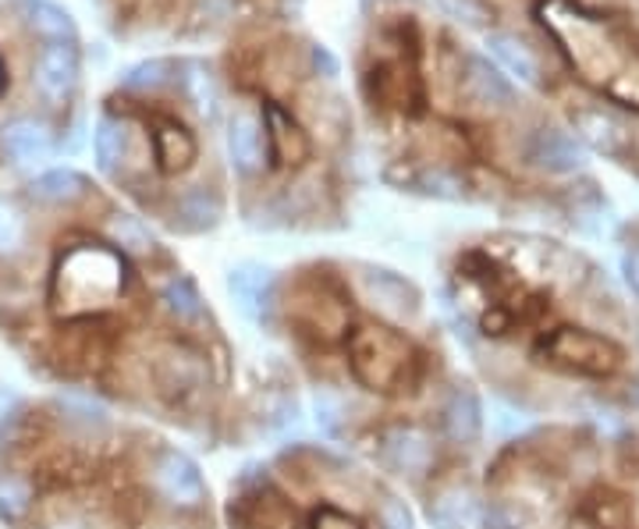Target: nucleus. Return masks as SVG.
Returning a JSON list of instances; mask_svg holds the SVG:
<instances>
[{"instance_id":"obj_20","label":"nucleus","mask_w":639,"mask_h":529,"mask_svg":"<svg viewBox=\"0 0 639 529\" xmlns=\"http://www.w3.org/2000/svg\"><path fill=\"white\" fill-rule=\"evenodd\" d=\"M175 217L186 232H210L221 221V200L206 189H192L178 200Z\"/></svg>"},{"instance_id":"obj_32","label":"nucleus","mask_w":639,"mask_h":529,"mask_svg":"<svg viewBox=\"0 0 639 529\" xmlns=\"http://www.w3.org/2000/svg\"><path fill=\"white\" fill-rule=\"evenodd\" d=\"M621 274H626L629 292L639 299V246H636V249H629L626 256H621Z\"/></svg>"},{"instance_id":"obj_36","label":"nucleus","mask_w":639,"mask_h":529,"mask_svg":"<svg viewBox=\"0 0 639 529\" xmlns=\"http://www.w3.org/2000/svg\"><path fill=\"white\" fill-rule=\"evenodd\" d=\"M171 529H175V526H171Z\"/></svg>"},{"instance_id":"obj_28","label":"nucleus","mask_w":639,"mask_h":529,"mask_svg":"<svg viewBox=\"0 0 639 529\" xmlns=\"http://www.w3.org/2000/svg\"><path fill=\"white\" fill-rule=\"evenodd\" d=\"M164 302H167V309H171L178 320H186V324L200 320V316H203V295H200V289H195L189 278H175L171 284H167Z\"/></svg>"},{"instance_id":"obj_11","label":"nucleus","mask_w":639,"mask_h":529,"mask_svg":"<svg viewBox=\"0 0 639 529\" xmlns=\"http://www.w3.org/2000/svg\"><path fill=\"white\" fill-rule=\"evenodd\" d=\"M445 430L455 444H473L483 434V402L469 384L455 387L445 402Z\"/></svg>"},{"instance_id":"obj_23","label":"nucleus","mask_w":639,"mask_h":529,"mask_svg":"<svg viewBox=\"0 0 639 529\" xmlns=\"http://www.w3.org/2000/svg\"><path fill=\"white\" fill-rule=\"evenodd\" d=\"M107 238H111V246H117L121 252H135L143 256L154 249V235H149V228L132 214H114L111 221H107Z\"/></svg>"},{"instance_id":"obj_35","label":"nucleus","mask_w":639,"mask_h":529,"mask_svg":"<svg viewBox=\"0 0 639 529\" xmlns=\"http://www.w3.org/2000/svg\"><path fill=\"white\" fill-rule=\"evenodd\" d=\"M0 86H4V68H0Z\"/></svg>"},{"instance_id":"obj_15","label":"nucleus","mask_w":639,"mask_h":529,"mask_svg":"<svg viewBox=\"0 0 639 529\" xmlns=\"http://www.w3.org/2000/svg\"><path fill=\"white\" fill-rule=\"evenodd\" d=\"M486 50H491L497 57V65L505 68L508 75H515L523 86H540V65H537V57H532V50L519 36L491 33L486 36Z\"/></svg>"},{"instance_id":"obj_12","label":"nucleus","mask_w":639,"mask_h":529,"mask_svg":"<svg viewBox=\"0 0 639 529\" xmlns=\"http://www.w3.org/2000/svg\"><path fill=\"white\" fill-rule=\"evenodd\" d=\"M264 121H267V143H270V154L273 164H299L310 157V139L302 132L292 114H284L278 103H267L264 108Z\"/></svg>"},{"instance_id":"obj_22","label":"nucleus","mask_w":639,"mask_h":529,"mask_svg":"<svg viewBox=\"0 0 639 529\" xmlns=\"http://www.w3.org/2000/svg\"><path fill=\"white\" fill-rule=\"evenodd\" d=\"M54 409L60 413V423H68L75 430H103L107 427V409L93 398H82V395H60L54 398Z\"/></svg>"},{"instance_id":"obj_33","label":"nucleus","mask_w":639,"mask_h":529,"mask_svg":"<svg viewBox=\"0 0 639 529\" xmlns=\"http://www.w3.org/2000/svg\"><path fill=\"white\" fill-rule=\"evenodd\" d=\"M313 60H316V68H324L327 79H330V75H338V65H334V57L324 47H313Z\"/></svg>"},{"instance_id":"obj_19","label":"nucleus","mask_w":639,"mask_h":529,"mask_svg":"<svg viewBox=\"0 0 639 529\" xmlns=\"http://www.w3.org/2000/svg\"><path fill=\"white\" fill-rule=\"evenodd\" d=\"M33 502H36L33 480L22 473L0 470V522H8V526L25 522L29 511H33Z\"/></svg>"},{"instance_id":"obj_10","label":"nucleus","mask_w":639,"mask_h":529,"mask_svg":"<svg viewBox=\"0 0 639 529\" xmlns=\"http://www.w3.org/2000/svg\"><path fill=\"white\" fill-rule=\"evenodd\" d=\"M367 292L373 299V306L384 316H394V320L416 316L419 309V292L405 278L391 274V270H367Z\"/></svg>"},{"instance_id":"obj_2","label":"nucleus","mask_w":639,"mask_h":529,"mask_svg":"<svg viewBox=\"0 0 639 529\" xmlns=\"http://www.w3.org/2000/svg\"><path fill=\"white\" fill-rule=\"evenodd\" d=\"M154 483L167 502L178 505V508H195V505H203V497H206V483H203L200 465H195L186 451H175V448H167L157 455Z\"/></svg>"},{"instance_id":"obj_30","label":"nucleus","mask_w":639,"mask_h":529,"mask_svg":"<svg viewBox=\"0 0 639 529\" xmlns=\"http://www.w3.org/2000/svg\"><path fill=\"white\" fill-rule=\"evenodd\" d=\"M380 529H416L413 511H408L399 497H388V502L380 505Z\"/></svg>"},{"instance_id":"obj_24","label":"nucleus","mask_w":639,"mask_h":529,"mask_svg":"<svg viewBox=\"0 0 639 529\" xmlns=\"http://www.w3.org/2000/svg\"><path fill=\"white\" fill-rule=\"evenodd\" d=\"M405 181L423 195H434V200H462L466 181L448 171V168H419L413 175H405Z\"/></svg>"},{"instance_id":"obj_26","label":"nucleus","mask_w":639,"mask_h":529,"mask_svg":"<svg viewBox=\"0 0 639 529\" xmlns=\"http://www.w3.org/2000/svg\"><path fill=\"white\" fill-rule=\"evenodd\" d=\"M29 241V224L25 214L19 210V203H11L0 195V256H19Z\"/></svg>"},{"instance_id":"obj_17","label":"nucleus","mask_w":639,"mask_h":529,"mask_svg":"<svg viewBox=\"0 0 639 529\" xmlns=\"http://www.w3.org/2000/svg\"><path fill=\"white\" fill-rule=\"evenodd\" d=\"M86 192H89V181H86L79 171H75V168H54V171H43V175L33 181V200L51 203V206L79 203Z\"/></svg>"},{"instance_id":"obj_4","label":"nucleus","mask_w":639,"mask_h":529,"mask_svg":"<svg viewBox=\"0 0 639 529\" xmlns=\"http://www.w3.org/2000/svg\"><path fill=\"white\" fill-rule=\"evenodd\" d=\"M526 157H529L532 168H540L547 175H575V171H583V164H586L580 139L569 132H561V128L532 132Z\"/></svg>"},{"instance_id":"obj_3","label":"nucleus","mask_w":639,"mask_h":529,"mask_svg":"<svg viewBox=\"0 0 639 529\" xmlns=\"http://www.w3.org/2000/svg\"><path fill=\"white\" fill-rule=\"evenodd\" d=\"M36 86L47 100L65 103L79 86V47L75 43H47L36 60Z\"/></svg>"},{"instance_id":"obj_5","label":"nucleus","mask_w":639,"mask_h":529,"mask_svg":"<svg viewBox=\"0 0 639 529\" xmlns=\"http://www.w3.org/2000/svg\"><path fill=\"white\" fill-rule=\"evenodd\" d=\"M572 132H575V139L593 149V154H604V157H615V160L629 154L626 125L604 108H575L572 111Z\"/></svg>"},{"instance_id":"obj_14","label":"nucleus","mask_w":639,"mask_h":529,"mask_svg":"<svg viewBox=\"0 0 639 529\" xmlns=\"http://www.w3.org/2000/svg\"><path fill=\"white\" fill-rule=\"evenodd\" d=\"M19 11L22 22L47 43H75V22L65 8L51 4V0H19Z\"/></svg>"},{"instance_id":"obj_34","label":"nucleus","mask_w":639,"mask_h":529,"mask_svg":"<svg viewBox=\"0 0 639 529\" xmlns=\"http://www.w3.org/2000/svg\"><path fill=\"white\" fill-rule=\"evenodd\" d=\"M629 398H632V409L639 413V381H632V387H629Z\"/></svg>"},{"instance_id":"obj_25","label":"nucleus","mask_w":639,"mask_h":529,"mask_svg":"<svg viewBox=\"0 0 639 529\" xmlns=\"http://www.w3.org/2000/svg\"><path fill=\"white\" fill-rule=\"evenodd\" d=\"M160 381L167 384V391H192L203 381L200 359L189 352H167L160 359Z\"/></svg>"},{"instance_id":"obj_9","label":"nucleus","mask_w":639,"mask_h":529,"mask_svg":"<svg viewBox=\"0 0 639 529\" xmlns=\"http://www.w3.org/2000/svg\"><path fill=\"white\" fill-rule=\"evenodd\" d=\"M462 93L477 103V108H508L515 89L512 82L501 75L491 60L480 54L466 57V71H462Z\"/></svg>"},{"instance_id":"obj_8","label":"nucleus","mask_w":639,"mask_h":529,"mask_svg":"<svg viewBox=\"0 0 639 529\" xmlns=\"http://www.w3.org/2000/svg\"><path fill=\"white\" fill-rule=\"evenodd\" d=\"M384 459L402 476H423L434 465V444L419 427H394L384 434Z\"/></svg>"},{"instance_id":"obj_29","label":"nucleus","mask_w":639,"mask_h":529,"mask_svg":"<svg viewBox=\"0 0 639 529\" xmlns=\"http://www.w3.org/2000/svg\"><path fill=\"white\" fill-rule=\"evenodd\" d=\"M437 8L445 11L448 19L473 25V29H483L494 22V8L486 4V0H437Z\"/></svg>"},{"instance_id":"obj_6","label":"nucleus","mask_w":639,"mask_h":529,"mask_svg":"<svg viewBox=\"0 0 639 529\" xmlns=\"http://www.w3.org/2000/svg\"><path fill=\"white\" fill-rule=\"evenodd\" d=\"M227 292H232L235 306L249 316V320H267L270 302H273V270L264 263H238L227 270Z\"/></svg>"},{"instance_id":"obj_18","label":"nucleus","mask_w":639,"mask_h":529,"mask_svg":"<svg viewBox=\"0 0 639 529\" xmlns=\"http://www.w3.org/2000/svg\"><path fill=\"white\" fill-rule=\"evenodd\" d=\"M178 75H181V86H186V97L195 111L203 117H217V103H221V89H217V79H213V71L203 65V60H181L178 65Z\"/></svg>"},{"instance_id":"obj_7","label":"nucleus","mask_w":639,"mask_h":529,"mask_svg":"<svg viewBox=\"0 0 639 529\" xmlns=\"http://www.w3.org/2000/svg\"><path fill=\"white\" fill-rule=\"evenodd\" d=\"M0 146H4V154L19 168H33V164H43L54 154V135L47 128V121L40 117H11L0 128Z\"/></svg>"},{"instance_id":"obj_13","label":"nucleus","mask_w":639,"mask_h":529,"mask_svg":"<svg viewBox=\"0 0 639 529\" xmlns=\"http://www.w3.org/2000/svg\"><path fill=\"white\" fill-rule=\"evenodd\" d=\"M264 139L260 135V121L256 114L238 111L227 125V154H232V164L242 175H256L264 168Z\"/></svg>"},{"instance_id":"obj_27","label":"nucleus","mask_w":639,"mask_h":529,"mask_svg":"<svg viewBox=\"0 0 639 529\" xmlns=\"http://www.w3.org/2000/svg\"><path fill=\"white\" fill-rule=\"evenodd\" d=\"M175 71H178V65H175L171 57H149V60H143V65L128 68L121 82H125V89H139V93H149V89H160V86L171 82Z\"/></svg>"},{"instance_id":"obj_16","label":"nucleus","mask_w":639,"mask_h":529,"mask_svg":"<svg viewBox=\"0 0 639 529\" xmlns=\"http://www.w3.org/2000/svg\"><path fill=\"white\" fill-rule=\"evenodd\" d=\"M154 149H157V164H160L164 175L186 171V168H192V160H195V139H192V132L175 125V121H164V125H157V132H154Z\"/></svg>"},{"instance_id":"obj_1","label":"nucleus","mask_w":639,"mask_h":529,"mask_svg":"<svg viewBox=\"0 0 639 529\" xmlns=\"http://www.w3.org/2000/svg\"><path fill=\"white\" fill-rule=\"evenodd\" d=\"M537 356L572 376H586V381H612L626 367V349L615 338L586 327H554L537 341Z\"/></svg>"},{"instance_id":"obj_31","label":"nucleus","mask_w":639,"mask_h":529,"mask_svg":"<svg viewBox=\"0 0 639 529\" xmlns=\"http://www.w3.org/2000/svg\"><path fill=\"white\" fill-rule=\"evenodd\" d=\"M486 529H519L523 526V516L519 508H508V505H491L483 516Z\"/></svg>"},{"instance_id":"obj_21","label":"nucleus","mask_w":639,"mask_h":529,"mask_svg":"<svg viewBox=\"0 0 639 529\" xmlns=\"http://www.w3.org/2000/svg\"><path fill=\"white\" fill-rule=\"evenodd\" d=\"M93 154H97V164H100V171H117V164L125 160L128 154V132L125 125H121L117 117L111 114H103L97 121V132H93Z\"/></svg>"}]
</instances>
